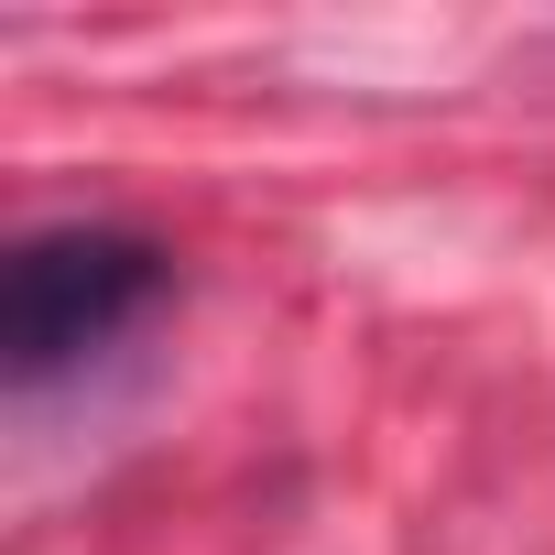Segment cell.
Segmentation results:
<instances>
[{
  "label": "cell",
  "instance_id": "cell-1",
  "mask_svg": "<svg viewBox=\"0 0 555 555\" xmlns=\"http://www.w3.org/2000/svg\"><path fill=\"white\" fill-rule=\"evenodd\" d=\"M164 284L175 261L142 229H34L0 272V360L12 382H55L88 349H109L131 317H153Z\"/></svg>",
  "mask_w": 555,
  "mask_h": 555
}]
</instances>
